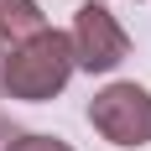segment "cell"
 I'll use <instances>...</instances> for the list:
<instances>
[{"label": "cell", "mask_w": 151, "mask_h": 151, "mask_svg": "<svg viewBox=\"0 0 151 151\" xmlns=\"http://www.w3.org/2000/svg\"><path fill=\"white\" fill-rule=\"evenodd\" d=\"M78 73L73 63V42H68V31L47 26L26 42H16L11 63H5V89L0 99H21V104H47V99H58L68 89V78Z\"/></svg>", "instance_id": "cell-1"}, {"label": "cell", "mask_w": 151, "mask_h": 151, "mask_svg": "<svg viewBox=\"0 0 151 151\" xmlns=\"http://www.w3.org/2000/svg\"><path fill=\"white\" fill-rule=\"evenodd\" d=\"M89 125L120 151L151 146V94L141 83H104L89 99Z\"/></svg>", "instance_id": "cell-2"}, {"label": "cell", "mask_w": 151, "mask_h": 151, "mask_svg": "<svg viewBox=\"0 0 151 151\" xmlns=\"http://www.w3.org/2000/svg\"><path fill=\"white\" fill-rule=\"evenodd\" d=\"M68 42H73L78 73H115V68L130 58V37H125L120 16L109 11V5H99V0H83V5L73 11Z\"/></svg>", "instance_id": "cell-3"}, {"label": "cell", "mask_w": 151, "mask_h": 151, "mask_svg": "<svg viewBox=\"0 0 151 151\" xmlns=\"http://www.w3.org/2000/svg\"><path fill=\"white\" fill-rule=\"evenodd\" d=\"M0 31L11 42H26V37L47 31V16H42L37 0H0Z\"/></svg>", "instance_id": "cell-4"}, {"label": "cell", "mask_w": 151, "mask_h": 151, "mask_svg": "<svg viewBox=\"0 0 151 151\" xmlns=\"http://www.w3.org/2000/svg\"><path fill=\"white\" fill-rule=\"evenodd\" d=\"M0 151H73V146H68L63 136H42V130H16V136L5 141Z\"/></svg>", "instance_id": "cell-5"}, {"label": "cell", "mask_w": 151, "mask_h": 151, "mask_svg": "<svg viewBox=\"0 0 151 151\" xmlns=\"http://www.w3.org/2000/svg\"><path fill=\"white\" fill-rule=\"evenodd\" d=\"M11 52H16V42L0 31V89H5V63H11Z\"/></svg>", "instance_id": "cell-6"}, {"label": "cell", "mask_w": 151, "mask_h": 151, "mask_svg": "<svg viewBox=\"0 0 151 151\" xmlns=\"http://www.w3.org/2000/svg\"><path fill=\"white\" fill-rule=\"evenodd\" d=\"M16 136V130H11V125H5V120H0V146H5V141H11Z\"/></svg>", "instance_id": "cell-7"}]
</instances>
